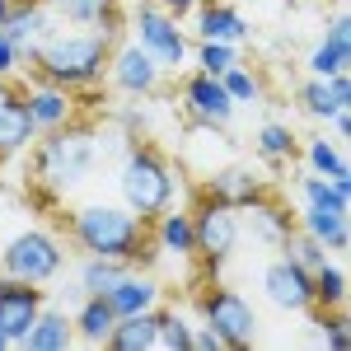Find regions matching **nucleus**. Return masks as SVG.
<instances>
[{"label": "nucleus", "instance_id": "f704fd0d", "mask_svg": "<svg viewBox=\"0 0 351 351\" xmlns=\"http://www.w3.org/2000/svg\"><path fill=\"white\" fill-rule=\"evenodd\" d=\"M281 248H286V258H291V263H300V267H304V271L324 267L328 258H332V253H328L324 243L314 239V234H304V230H291V234H286V243H281Z\"/></svg>", "mask_w": 351, "mask_h": 351}, {"label": "nucleus", "instance_id": "a878e982", "mask_svg": "<svg viewBox=\"0 0 351 351\" xmlns=\"http://www.w3.org/2000/svg\"><path fill=\"white\" fill-rule=\"evenodd\" d=\"M243 211H248V230H253V239L267 243V248H281L286 234L295 230V225H291V211H286V206H276L271 197L253 202V206H243Z\"/></svg>", "mask_w": 351, "mask_h": 351}, {"label": "nucleus", "instance_id": "2f4dec72", "mask_svg": "<svg viewBox=\"0 0 351 351\" xmlns=\"http://www.w3.org/2000/svg\"><path fill=\"white\" fill-rule=\"evenodd\" d=\"M253 150L276 169V164H286L291 155H295V132H291L286 122H263L258 136H253Z\"/></svg>", "mask_w": 351, "mask_h": 351}, {"label": "nucleus", "instance_id": "c85d7f7f", "mask_svg": "<svg viewBox=\"0 0 351 351\" xmlns=\"http://www.w3.org/2000/svg\"><path fill=\"white\" fill-rule=\"evenodd\" d=\"M300 202L324 206V211H351V183H332L324 173H304L300 178Z\"/></svg>", "mask_w": 351, "mask_h": 351}, {"label": "nucleus", "instance_id": "a211bd4d", "mask_svg": "<svg viewBox=\"0 0 351 351\" xmlns=\"http://www.w3.org/2000/svg\"><path fill=\"white\" fill-rule=\"evenodd\" d=\"M38 136H43V132H38L33 117H28L24 94H0V160L24 155Z\"/></svg>", "mask_w": 351, "mask_h": 351}, {"label": "nucleus", "instance_id": "79ce46f5", "mask_svg": "<svg viewBox=\"0 0 351 351\" xmlns=\"http://www.w3.org/2000/svg\"><path fill=\"white\" fill-rule=\"evenodd\" d=\"M0 351H14V342H10V337H5V332H0Z\"/></svg>", "mask_w": 351, "mask_h": 351}, {"label": "nucleus", "instance_id": "393cba45", "mask_svg": "<svg viewBox=\"0 0 351 351\" xmlns=\"http://www.w3.org/2000/svg\"><path fill=\"white\" fill-rule=\"evenodd\" d=\"M71 324H75V342L80 347H108V332L117 324V314H112V304L104 295H84L80 314Z\"/></svg>", "mask_w": 351, "mask_h": 351}, {"label": "nucleus", "instance_id": "39448f33", "mask_svg": "<svg viewBox=\"0 0 351 351\" xmlns=\"http://www.w3.org/2000/svg\"><path fill=\"white\" fill-rule=\"evenodd\" d=\"M0 271L19 276V281H33V286H47L66 271V248L52 230H14L10 239L0 243Z\"/></svg>", "mask_w": 351, "mask_h": 351}, {"label": "nucleus", "instance_id": "c756f323", "mask_svg": "<svg viewBox=\"0 0 351 351\" xmlns=\"http://www.w3.org/2000/svg\"><path fill=\"white\" fill-rule=\"evenodd\" d=\"M127 267H132V263H122V258H94V253H84L80 271H75V291H80V295H104Z\"/></svg>", "mask_w": 351, "mask_h": 351}, {"label": "nucleus", "instance_id": "7c9ffc66", "mask_svg": "<svg viewBox=\"0 0 351 351\" xmlns=\"http://www.w3.org/2000/svg\"><path fill=\"white\" fill-rule=\"evenodd\" d=\"M155 351H192V319L178 309H155Z\"/></svg>", "mask_w": 351, "mask_h": 351}, {"label": "nucleus", "instance_id": "aec40b11", "mask_svg": "<svg viewBox=\"0 0 351 351\" xmlns=\"http://www.w3.org/2000/svg\"><path fill=\"white\" fill-rule=\"evenodd\" d=\"M197 38H211V43H248V24H243V14L234 5H225V0H197Z\"/></svg>", "mask_w": 351, "mask_h": 351}, {"label": "nucleus", "instance_id": "1a4fd4ad", "mask_svg": "<svg viewBox=\"0 0 351 351\" xmlns=\"http://www.w3.org/2000/svg\"><path fill=\"white\" fill-rule=\"evenodd\" d=\"M43 304H47V291H43V286L0 271V332H5L14 347L24 342V332L33 328V319L43 314Z\"/></svg>", "mask_w": 351, "mask_h": 351}, {"label": "nucleus", "instance_id": "cd10ccee", "mask_svg": "<svg viewBox=\"0 0 351 351\" xmlns=\"http://www.w3.org/2000/svg\"><path fill=\"white\" fill-rule=\"evenodd\" d=\"M160 309V304H155ZM155 309H141V314H122L108 332L112 351H155Z\"/></svg>", "mask_w": 351, "mask_h": 351}, {"label": "nucleus", "instance_id": "e433bc0d", "mask_svg": "<svg viewBox=\"0 0 351 351\" xmlns=\"http://www.w3.org/2000/svg\"><path fill=\"white\" fill-rule=\"evenodd\" d=\"M319 342H328L332 351H351V328H347V314L342 309L319 314Z\"/></svg>", "mask_w": 351, "mask_h": 351}, {"label": "nucleus", "instance_id": "0eeeda50", "mask_svg": "<svg viewBox=\"0 0 351 351\" xmlns=\"http://www.w3.org/2000/svg\"><path fill=\"white\" fill-rule=\"evenodd\" d=\"M197 314H202V324L220 332V342L234 351V347H248L253 337H258V314H253V304L239 295V291H230V286H206L202 295H197Z\"/></svg>", "mask_w": 351, "mask_h": 351}, {"label": "nucleus", "instance_id": "4468645a", "mask_svg": "<svg viewBox=\"0 0 351 351\" xmlns=\"http://www.w3.org/2000/svg\"><path fill=\"white\" fill-rule=\"evenodd\" d=\"M52 14H61L66 24L75 28H99L104 38H122V28H127V14H122V5L117 0H43Z\"/></svg>", "mask_w": 351, "mask_h": 351}, {"label": "nucleus", "instance_id": "9d476101", "mask_svg": "<svg viewBox=\"0 0 351 351\" xmlns=\"http://www.w3.org/2000/svg\"><path fill=\"white\" fill-rule=\"evenodd\" d=\"M108 75H112V84H117L122 94L145 99V94H155V89H160V75H164V71L155 66V56L145 52L141 43H112Z\"/></svg>", "mask_w": 351, "mask_h": 351}, {"label": "nucleus", "instance_id": "5701e85b", "mask_svg": "<svg viewBox=\"0 0 351 351\" xmlns=\"http://www.w3.org/2000/svg\"><path fill=\"white\" fill-rule=\"evenodd\" d=\"M150 225H155V239L150 243L160 253H169V258H192V248H197V239H192V211H169L164 206Z\"/></svg>", "mask_w": 351, "mask_h": 351}, {"label": "nucleus", "instance_id": "4be33fe9", "mask_svg": "<svg viewBox=\"0 0 351 351\" xmlns=\"http://www.w3.org/2000/svg\"><path fill=\"white\" fill-rule=\"evenodd\" d=\"M19 347H28V351H66V347H75V324H71V314L43 304V314L33 319V328L24 332Z\"/></svg>", "mask_w": 351, "mask_h": 351}, {"label": "nucleus", "instance_id": "20e7f679", "mask_svg": "<svg viewBox=\"0 0 351 351\" xmlns=\"http://www.w3.org/2000/svg\"><path fill=\"white\" fill-rule=\"evenodd\" d=\"M28 150H33V178L47 192H56V197L80 188L94 173V160H99V141L84 127H56V132H47Z\"/></svg>", "mask_w": 351, "mask_h": 351}, {"label": "nucleus", "instance_id": "423d86ee", "mask_svg": "<svg viewBox=\"0 0 351 351\" xmlns=\"http://www.w3.org/2000/svg\"><path fill=\"white\" fill-rule=\"evenodd\" d=\"M239 234H243V220L234 206H225L216 197H206V192H197V206H192V239H197V258L206 263V271L216 276L225 267V258L239 248Z\"/></svg>", "mask_w": 351, "mask_h": 351}, {"label": "nucleus", "instance_id": "f3484780", "mask_svg": "<svg viewBox=\"0 0 351 351\" xmlns=\"http://www.w3.org/2000/svg\"><path fill=\"white\" fill-rule=\"evenodd\" d=\"M24 104H28V117H33L38 132H56V127H71V122H75V99H71V89H61V84L38 80V89L24 94Z\"/></svg>", "mask_w": 351, "mask_h": 351}, {"label": "nucleus", "instance_id": "a19ab883", "mask_svg": "<svg viewBox=\"0 0 351 351\" xmlns=\"http://www.w3.org/2000/svg\"><path fill=\"white\" fill-rule=\"evenodd\" d=\"M155 5H160V10H169L173 19H188L192 10H197V0H155Z\"/></svg>", "mask_w": 351, "mask_h": 351}, {"label": "nucleus", "instance_id": "9b49d317", "mask_svg": "<svg viewBox=\"0 0 351 351\" xmlns=\"http://www.w3.org/2000/svg\"><path fill=\"white\" fill-rule=\"evenodd\" d=\"M183 108H188L192 122H206V127H230V117H234V99L225 94V84L220 75H206V71H197L183 80Z\"/></svg>", "mask_w": 351, "mask_h": 351}, {"label": "nucleus", "instance_id": "2eb2a0df", "mask_svg": "<svg viewBox=\"0 0 351 351\" xmlns=\"http://www.w3.org/2000/svg\"><path fill=\"white\" fill-rule=\"evenodd\" d=\"M0 33H5L28 61V56L38 52V43L52 33V10H47L43 0H10V14H5Z\"/></svg>", "mask_w": 351, "mask_h": 351}, {"label": "nucleus", "instance_id": "bb28decb", "mask_svg": "<svg viewBox=\"0 0 351 351\" xmlns=\"http://www.w3.org/2000/svg\"><path fill=\"white\" fill-rule=\"evenodd\" d=\"M304 164H309V173H324V178H332V183H351L347 145L332 141V136H309V145H304Z\"/></svg>", "mask_w": 351, "mask_h": 351}, {"label": "nucleus", "instance_id": "ea45409f", "mask_svg": "<svg viewBox=\"0 0 351 351\" xmlns=\"http://www.w3.org/2000/svg\"><path fill=\"white\" fill-rule=\"evenodd\" d=\"M324 38H332V43L351 47V19H347V14H332V19H328V33H324Z\"/></svg>", "mask_w": 351, "mask_h": 351}, {"label": "nucleus", "instance_id": "473e14b6", "mask_svg": "<svg viewBox=\"0 0 351 351\" xmlns=\"http://www.w3.org/2000/svg\"><path fill=\"white\" fill-rule=\"evenodd\" d=\"M304 66H309V75H319V80H328V75H337V71H347V66H351V47H342V43H332V38H319Z\"/></svg>", "mask_w": 351, "mask_h": 351}, {"label": "nucleus", "instance_id": "f03ea898", "mask_svg": "<svg viewBox=\"0 0 351 351\" xmlns=\"http://www.w3.org/2000/svg\"><path fill=\"white\" fill-rule=\"evenodd\" d=\"M112 38H104L99 28H66V33H47L38 43V52L28 56L33 75L43 84H61V89H94L108 75Z\"/></svg>", "mask_w": 351, "mask_h": 351}, {"label": "nucleus", "instance_id": "6ab92c4d", "mask_svg": "<svg viewBox=\"0 0 351 351\" xmlns=\"http://www.w3.org/2000/svg\"><path fill=\"white\" fill-rule=\"evenodd\" d=\"M300 108L309 112L314 122H328L337 108H351V75L347 71H337V75H328V80L309 75L304 89H300Z\"/></svg>", "mask_w": 351, "mask_h": 351}, {"label": "nucleus", "instance_id": "4c0bfd02", "mask_svg": "<svg viewBox=\"0 0 351 351\" xmlns=\"http://www.w3.org/2000/svg\"><path fill=\"white\" fill-rule=\"evenodd\" d=\"M24 66H28V61H24V52H19V47H14V43H10V38L0 33V80H10V75H19Z\"/></svg>", "mask_w": 351, "mask_h": 351}, {"label": "nucleus", "instance_id": "6e6552de", "mask_svg": "<svg viewBox=\"0 0 351 351\" xmlns=\"http://www.w3.org/2000/svg\"><path fill=\"white\" fill-rule=\"evenodd\" d=\"M132 24H136V43L155 56L160 71H178V66L192 56V47H188V38H183V28H178V19H173L169 10H160L155 0H141V5H136Z\"/></svg>", "mask_w": 351, "mask_h": 351}, {"label": "nucleus", "instance_id": "7ed1b4c3", "mask_svg": "<svg viewBox=\"0 0 351 351\" xmlns=\"http://www.w3.org/2000/svg\"><path fill=\"white\" fill-rule=\"evenodd\" d=\"M117 192H122V206L150 225V220L173 202V192H178V173H173V164H169V155H164L160 145L141 141V145H127V155H122Z\"/></svg>", "mask_w": 351, "mask_h": 351}, {"label": "nucleus", "instance_id": "c9c22d12", "mask_svg": "<svg viewBox=\"0 0 351 351\" xmlns=\"http://www.w3.org/2000/svg\"><path fill=\"white\" fill-rule=\"evenodd\" d=\"M220 84H225V94H230L234 104H258V99H263V80H258L243 61H234V66L220 75Z\"/></svg>", "mask_w": 351, "mask_h": 351}, {"label": "nucleus", "instance_id": "dca6fc26", "mask_svg": "<svg viewBox=\"0 0 351 351\" xmlns=\"http://www.w3.org/2000/svg\"><path fill=\"white\" fill-rule=\"evenodd\" d=\"M104 300L112 304L117 319H122V314H141V309H155V304H160V281H155L150 271H141V267H127L108 291H104Z\"/></svg>", "mask_w": 351, "mask_h": 351}, {"label": "nucleus", "instance_id": "f257e3e1", "mask_svg": "<svg viewBox=\"0 0 351 351\" xmlns=\"http://www.w3.org/2000/svg\"><path fill=\"white\" fill-rule=\"evenodd\" d=\"M71 239L75 248L94 253V258H122L132 267H150L155 263V243L145 234V220L132 216L127 206H112V202H84L71 216Z\"/></svg>", "mask_w": 351, "mask_h": 351}, {"label": "nucleus", "instance_id": "412c9836", "mask_svg": "<svg viewBox=\"0 0 351 351\" xmlns=\"http://www.w3.org/2000/svg\"><path fill=\"white\" fill-rule=\"evenodd\" d=\"M300 230L314 234L324 243L332 258H347L351 248V225H347V211H324V206H304L300 211Z\"/></svg>", "mask_w": 351, "mask_h": 351}, {"label": "nucleus", "instance_id": "58836bf2", "mask_svg": "<svg viewBox=\"0 0 351 351\" xmlns=\"http://www.w3.org/2000/svg\"><path fill=\"white\" fill-rule=\"evenodd\" d=\"M192 351H230V347L220 342V332H211L206 324H197L192 328Z\"/></svg>", "mask_w": 351, "mask_h": 351}, {"label": "nucleus", "instance_id": "ddd939ff", "mask_svg": "<svg viewBox=\"0 0 351 351\" xmlns=\"http://www.w3.org/2000/svg\"><path fill=\"white\" fill-rule=\"evenodd\" d=\"M263 295L276 304V309H286V314H304L314 295H309V271L291 263V258H276L263 267Z\"/></svg>", "mask_w": 351, "mask_h": 351}, {"label": "nucleus", "instance_id": "37998d69", "mask_svg": "<svg viewBox=\"0 0 351 351\" xmlns=\"http://www.w3.org/2000/svg\"><path fill=\"white\" fill-rule=\"evenodd\" d=\"M5 14H10V0H0V24H5Z\"/></svg>", "mask_w": 351, "mask_h": 351}, {"label": "nucleus", "instance_id": "72a5a7b5", "mask_svg": "<svg viewBox=\"0 0 351 351\" xmlns=\"http://www.w3.org/2000/svg\"><path fill=\"white\" fill-rule=\"evenodd\" d=\"M188 61H197V71H206V75H225V71H230L234 61H243V56H239L234 43H211V38H202Z\"/></svg>", "mask_w": 351, "mask_h": 351}, {"label": "nucleus", "instance_id": "b1692460", "mask_svg": "<svg viewBox=\"0 0 351 351\" xmlns=\"http://www.w3.org/2000/svg\"><path fill=\"white\" fill-rule=\"evenodd\" d=\"M309 295H314V314H328V309H347V267L337 258H328L324 267L309 271Z\"/></svg>", "mask_w": 351, "mask_h": 351}, {"label": "nucleus", "instance_id": "f8f14e48", "mask_svg": "<svg viewBox=\"0 0 351 351\" xmlns=\"http://www.w3.org/2000/svg\"><path fill=\"white\" fill-rule=\"evenodd\" d=\"M202 192L216 197V202H225V206H234V211H243V206L271 197L267 183H263V173H253L248 164H234V160L220 164L216 173H206V178H202Z\"/></svg>", "mask_w": 351, "mask_h": 351}]
</instances>
